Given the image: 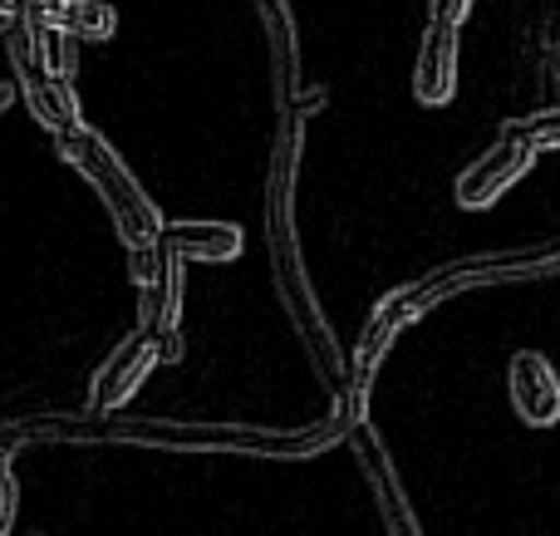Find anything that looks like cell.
Wrapping results in <instances>:
<instances>
[{
	"mask_svg": "<svg viewBox=\"0 0 560 536\" xmlns=\"http://www.w3.org/2000/svg\"><path fill=\"white\" fill-rule=\"evenodd\" d=\"M300 143H305V118L300 114H280V133H276V153H271V177H266V252H271V281L276 295L285 305L290 325H295L300 345H305L310 364H315L319 384L335 394V404L349 399V360L339 354L329 321L315 301L310 286L305 256H300V236H295V167H300Z\"/></svg>",
	"mask_w": 560,
	"mask_h": 536,
	"instance_id": "1",
	"label": "cell"
},
{
	"mask_svg": "<svg viewBox=\"0 0 560 536\" xmlns=\"http://www.w3.org/2000/svg\"><path fill=\"white\" fill-rule=\"evenodd\" d=\"M55 138H59V153L89 177V187H94L98 197H104V207L114 212V226H118L128 252L158 246V236H163V212H158L153 197L138 187V177L124 167V158L84 124H69L65 133H55Z\"/></svg>",
	"mask_w": 560,
	"mask_h": 536,
	"instance_id": "2",
	"label": "cell"
},
{
	"mask_svg": "<svg viewBox=\"0 0 560 536\" xmlns=\"http://www.w3.org/2000/svg\"><path fill=\"white\" fill-rule=\"evenodd\" d=\"M532 163H536V153L526 143H516V138L492 143L482 158H472V163L457 173V183H453L457 207H472V212L492 207L497 197H506L526 173H532Z\"/></svg>",
	"mask_w": 560,
	"mask_h": 536,
	"instance_id": "3",
	"label": "cell"
},
{
	"mask_svg": "<svg viewBox=\"0 0 560 536\" xmlns=\"http://www.w3.org/2000/svg\"><path fill=\"white\" fill-rule=\"evenodd\" d=\"M158 360H167L163 345H158L153 335L133 330V335H128V340L104 360V370L94 374V394H89V409H94V413L124 409V404L133 399L138 389H143V380L153 374Z\"/></svg>",
	"mask_w": 560,
	"mask_h": 536,
	"instance_id": "4",
	"label": "cell"
},
{
	"mask_svg": "<svg viewBox=\"0 0 560 536\" xmlns=\"http://www.w3.org/2000/svg\"><path fill=\"white\" fill-rule=\"evenodd\" d=\"M506 394H512V409L532 429L560 423V374L546 354H536V350L512 354V364H506Z\"/></svg>",
	"mask_w": 560,
	"mask_h": 536,
	"instance_id": "5",
	"label": "cell"
},
{
	"mask_svg": "<svg viewBox=\"0 0 560 536\" xmlns=\"http://www.w3.org/2000/svg\"><path fill=\"white\" fill-rule=\"evenodd\" d=\"M453 94H457V25L428 20L413 59V98L428 108H443L453 104Z\"/></svg>",
	"mask_w": 560,
	"mask_h": 536,
	"instance_id": "6",
	"label": "cell"
},
{
	"mask_svg": "<svg viewBox=\"0 0 560 536\" xmlns=\"http://www.w3.org/2000/svg\"><path fill=\"white\" fill-rule=\"evenodd\" d=\"M349 439H354L359 468L369 473V488H374V502H378V517H384V532H388V536H423V532H418L413 508H408L404 492H398V478H394V468H388V458H384V443H378V433L369 429V423H359Z\"/></svg>",
	"mask_w": 560,
	"mask_h": 536,
	"instance_id": "7",
	"label": "cell"
},
{
	"mask_svg": "<svg viewBox=\"0 0 560 536\" xmlns=\"http://www.w3.org/2000/svg\"><path fill=\"white\" fill-rule=\"evenodd\" d=\"M256 20H261L266 49H271V84H276V108L295 104L300 84V45H295V20H290V0H252Z\"/></svg>",
	"mask_w": 560,
	"mask_h": 536,
	"instance_id": "8",
	"label": "cell"
},
{
	"mask_svg": "<svg viewBox=\"0 0 560 536\" xmlns=\"http://www.w3.org/2000/svg\"><path fill=\"white\" fill-rule=\"evenodd\" d=\"M163 252L177 261H232L242 256V226L232 222H163Z\"/></svg>",
	"mask_w": 560,
	"mask_h": 536,
	"instance_id": "9",
	"label": "cell"
},
{
	"mask_svg": "<svg viewBox=\"0 0 560 536\" xmlns=\"http://www.w3.org/2000/svg\"><path fill=\"white\" fill-rule=\"evenodd\" d=\"M45 20L65 30L69 39H108L118 30L114 5H104V0H55Z\"/></svg>",
	"mask_w": 560,
	"mask_h": 536,
	"instance_id": "10",
	"label": "cell"
},
{
	"mask_svg": "<svg viewBox=\"0 0 560 536\" xmlns=\"http://www.w3.org/2000/svg\"><path fill=\"white\" fill-rule=\"evenodd\" d=\"M502 138H516V143H526L532 153L560 148V104L541 108V114H532V118H512V124H502Z\"/></svg>",
	"mask_w": 560,
	"mask_h": 536,
	"instance_id": "11",
	"label": "cell"
},
{
	"mask_svg": "<svg viewBox=\"0 0 560 536\" xmlns=\"http://www.w3.org/2000/svg\"><path fill=\"white\" fill-rule=\"evenodd\" d=\"M55 5V0H0V20H35V15H45V10Z\"/></svg>",
	"mask_w": 560,
	"mask_h": 536,
	"instance_id": "12",
	"label": "cell"
},
{
	"mask_svg": "<svg viewBox=\"0 0 560 536\" xmlns=\"http://www.w3.org/2000/svg\"><path fill=\"white\" fill-rule=\"evenodd\" d=\"M467 10H472V0H433V20H443V25H463Z\"/></svg>",
	"mask_w": 560,
	"mask_h": 536,
	"instance_id": "13",
	"label": "cell"
}]
</instances>
